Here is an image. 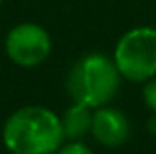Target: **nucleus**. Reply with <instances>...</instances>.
Returning a JSON list of instances; mask_svg holds the SVG:
<instances>
[{
	"instance_id": "nucleus-9",
	"label": "nucleus",
	"mask_w": 156,
	"mask_h": 154,
	"mask_svg": "<svg viewBox=\"0 0 156 154\" xmlns=\"http://www.w3.org/2000/svg\"><path fill=\"white\" fill-rule=\"evenodd\" d=\"M2 4H4V0H0V8H2Z\"/></svg>"
},
{
	"instance_id": "nucleus-6",
	"label": "nucleus",
	"mask_w": 156,
	"mask_h": 154,
	"mask_svg": "<svg viewBox=\"0 0 156 154\" xmlns=\"http://www.w3.org/2000/svg\"><path fill=\"white\" fill-rule=\"evenodd\" d=\"M93 113H95L93 107L73 101V105L67 107L65 113L61 115V127H63L65 140H83L87 135H91Z\"/></svg>"
},
{
	"instance_id": "nucleus-4",
	"label": "nucleus",
	"mask_w": 156,
	"mask_h": 154,
	"mask_svg": "<svg viewBox=\"0 0 156 154\" xmlns=\"http://www.w3.org/2000/svg\"><path fill=\"white\" fill-rule=\"evenodd\" d=\"M4 50L12 63L20 67H36L51 54V36L36 22H22L10 28L4 40Z\"/></svg>"
},
{
	"instance_id": "nucleus-1",
	"label": "nucleus",
	"mask_w": 156,
	"mask_h": 154,
	"mask_svg": "<svg viewBox=\"0 0 156 154\" xmlns=\"http://www.w3.org/2000/svg\"><path fill=\"white\" fill-rule=\"evenodd\" d=\"M65 140L61 117L48 107H20L2 127V142L10 154H55Z\"/></svg>"
},
{
	"instance_id": "nucleus-8",
	"label": "nucleus",
	"mask_w": 156,
	"mask_h": 154,
	"mask_svg": "<svg viewBox=\"0 0 156 154\" xmlns=\"http://www.w3.org/2000/svg\"><path fill=\"white\" fill-rule=\"evenodd\" d=\"M55 154H95V152L81 140H69L67 144H61V148Z\"/></svg>"
},
{
	"instance_id": "nucleus-3",
	"label": "nucleus",
	"mask_w": 156,
	"mask_h": 154,
	"mask_svg": "<svg viewBox=\"0 0 156 154\" xmlns=\"http://www.w3.org/2000/svg\"><path fill=\"white\" fill-rule=\"evenodd\" d=\"M113 59L122 79L144 83L156 75V28L138 26L119 38Z\"/></svg>"
},
{
	"instance_id": "nucleus-2",
	"label": "nucleus",
	"mask_w": 156,
	"mask_h": 154,
	"mask_svg": "<svg viewBox=\"0 0 156 154\" xmlns=\"http://www.w3.org/2000/svg\"><path fill=\"white\" fill-rule=\"evenodd\" d=\"M121 71L113 58L105 54H87L79 58L67 75V91L75 103L99 109L109 105L121 87Z\"/></svg>"
},
{
	"instance_id": "nucleus-5",
	"label": "nucleus",
	"mask_w": 156,
	"mask_h": 154,
	"mask_svg": "<svg viewBox=\"0 0 156 154\" xmlns=\"http://www.w3.org/2000/svg\"><path fill=\"white\" fill-rule=\"evenodd\" d=\"M91 135L99 144L107 148H117L125 144L130 136V123L122 111L109 105L95 109Z\"/></svg>"
},
{
	"instance_id": "nucleus-7",
	"label": "nucleus",
	"mask_w": 156,
	"mask_h": 154,
	"mask_svg": "<svg viewBox=\"0 0 156 154\" xmlns=\"http://www.w3.org/2000/svg\"><path fill=\"white\" fill-rule=\"evenodd\" d=\"M142 99H144L146 107L156 115V75L152 79L144 81V87H142Z\"/></svg>"
}]
</instances>
